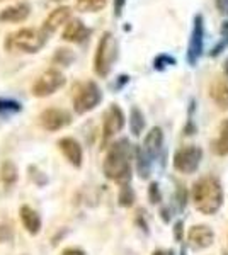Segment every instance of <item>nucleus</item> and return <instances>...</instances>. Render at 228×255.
I'll list each match as a JSON object with an SVG mask.
<instances>
[{
	"mask_svg": "<svg viewBox=\"0 0 228 255\" xmlns=\"http://www.w3.org/2000/svg\"><path fill=\"white\" fill-rule=\"evenodd\" d=\"M104 175L116 182H126L131 177V145L128 139H119L107 150L104 160Z\"/></svg>",
	"mask_w": 228,
	"mask_h": 255,
	"instance_id": "nucleus-1",
	"label": "nucleus"
},
{
	"mask_svg": "<svg viewBox=\"0 0 228 255\" xmlns=\"http://www.w3.org/2000/svg\"><path fill=\"white\" fill-rule=\"evenodd\" d=\"M39 123L46 131H58L72 123V116H70L68 111H65V109L49 108L41 113Z\"/></svg>",
	"mask_w": 228,
	"mask_h": 255,
	"instance_id": "nucleus-11",
	"label": "nucleus"
},
{
	"mask_svg": "<svg viewBox=\"0 0 228 255\" xmlns=\"http://www.w3.org/2000/svg\"><path fill=\"white\" fill-rule=\"evenodd\" d=\"M162 145H164V133H162L160 128H152L147 136H145L143 145L136 150L138 172L142 177H148V174H150V163L153 158H157L160 155Z\"/></svg>",
	"mask_w": 228,
	"mask_h": 255,
	"instance_id": "nucleus-5",
	"label": "nucleus"
},
{
	"mask_svg": "<svg viewBox=\"0 0 228 255\" xmlns=\"http://www.w3.org/2000/svg\"><path fill=\"white\" fill-rule=\"evenodd\" d=\"M0 180H2L5 186H12V184L17 180V167L14 162L5 160L0 167Z\"/></svg>",
	"mask_w": 228,
	"mask_h": 255,
	"instance_id": "nucleus-20",
	"label": "nucleus"
},
{
	"mask_svg": "<svg viewBox=\"0 0 228 255\" xmlns=\"http://www.w3.org/2000/svg\"><path fill=\"white\" fill-rule=\"evenodd\" d=\"M205 17H203V14H196L193 17V27H191L188 51H186V60H188L189 67H196L201 56L205 55Z\"/></svg>",
	"mask_w": 228,
	"mask_h": 255,
	"instance_id": "nucleus-7",
	"label": "nucleus"
},
{
	"mask_svg": "<svg viewBox=\"0 0 228 255\" xmlns=\"http://www.w3.org/2000/svg\"><path fill=\"white\" fill-rule=\"evenodd\" d=\"M181 230H182V223L179 221V223L176 225V240H181Z\"/></svg>",
	"mask_w": 228,
	"mask_h": 255,
	"instance_id": "nucleus-34",
	"label": "nucleus"
},
{
	"mask_svg": "<svg viewBox=\"0 0 228 255\" xmlns=\"http://www.w3.org/2000/svg\"><path fill=\"white\" fill-rule=\"evenodd\" d=\"M124 121L126 119H124V113L121 108L118 104H111L104 113V119H102V138H104V141L111 139L123 129Z\"/></svg>",
	"mask_w": 228,
	"mask_h": 255,
	"instance_id": "nucleus-10",
	"label": "nucleus"
},
{
	"mask_svg": "<svg viewBox=\"0 0 228 255\" xmlns=\"http://www.w3.org/2000/svg\"><path fill=\"white\" fill-rule=\"evenodd\" d=\"M133 203H135L133 189L124 184V186L121 187V192H119V204L124 208H130V206H133Z\"/></svg>",
	"mask_w": 228,
	"mask_h": 255,
	"instance_id": "nucleus-25",
	"label": "nucleus"
},
{
	"mask_svg": "<svg viewBox=\"0 0 228 255\" xmlns=\"http://www.w3.org/2000/svg\"><path fill=\"white\" fill-rule=\"evenodd\" d=\"M152 255H172V252L171 250H169V252L167 250H157V252H153Z\"/></svg>",
	"mask_w": 228,
	"mask_h": 255,
	"instance_id": "nucleus-35",
	"label": "nucleus"
},
{
	"mask_svg": "<svg viewBox=\"0 0 228 255\" xmlns=\"http://www.w3.org/2000/svg\"><path fill=\"white\" fill-rule=\"evenodd\" d=\"M31 15V5L26 2H17L14 5H9L0 10V22L17 24L24 22Z\"/></svg>",
	"mask_w": 228,
	"mask_h": 255,
	"instance_id": "nucleus-14",
	"label": "nucleus"
},
{
	"mask_svg": "<svg viewBox=\"0 0 228 255\" xmlns=\"http://www.w3.org/2000/svg\"><path fill=\"white\" fill-rule=\"evenodd\" d=\"M189 245L193 247V249L200 250V249H206V247H210L213 244V232L208 228V226L205 225H198V226H193V228L189 230Z\"/></svg>",
	"mask_w": 228,
	"mask_h": 255,
	"instance_id": "nucleus-16",
	"label": "nucleus"
},
{
	"mask_svg": "<svg viewBox=\"0 0 228 255\" xmlns=\"http://www.w3.org/2000/svg\"><path fill=\"white\" fill-rule=\"evenodd\" d=\"M193 203L203 215H215L223 203V189L217 177H201L193 186Z\"/></svg>",
	"mask_w": 228,
	"mask_h": 255,
	"instance_id": "nucleus-2",
	"label": "nucleus"
},
{
	"mask_svg": "<svg viewBox=\"0 0 228 255\" xmlns=\"http://www.w3.org/2000/svg\"><path fill=\"white\" fill-rule=\"evenodd\" d=\"M220 34H222V43L228 48V20H223V22H222Z\"/></svg>",
	"mask_w": 228,
	"mask_h": 255,
	"instance_id": "nucleus-29",
	"label": "nucleus"
},
{
	"mask_svg": "<svg viewBox=\"0 0 228 255\" xmlns=\"http://www.w3.org/2000/svg\"><path fill=\"white\" fill-rule=\"evenodd\" d=\"M223 70H225V77L228 79V58L225 60V63H223Z\"/></svg>",
	"mask_w": 228,
	"mask_h": 255,
	"instance_id": "nucleus-36",
	"label": "nucleus"
},
{
	"mask_svg": "<svg viewBox=\"0 0 228 255\" xmlns=\"http://www.w3.org/2000/svg\"><path fill=\"white\" fill-rule=\"evenodd\" d=\"M109 0H77V9L84 14H95L107 5Z\"/></svg>",
	"mask_w": 228,
	"mask_h": 255,
	"instance_id": "nucleus-21",
	"label": "nucleus"
},
{
	"mask_svg": "<svg viewBox=\"0 0 228 255\" xmlns=\"http://www.w3.org/2000/svg\"><path fill=\"white\" fill-rule=\"evenodd\" d=\"M176 63H177V60L174 58L172 55H169V53H160V55H157L155 58H153V70L164 72L165 68L174 67Z\"/></svg>",
	"mask_w": 228,
	"mask_h": 255,
	"instance_id": "nucleus-23",
	"label": "nucleus"
},
{
	"mask_svg": "<svg viewBox=\"0 0 228 255\" xmlns=\"http://www.w3.org/2000/svg\"><path fill=\"white\" fill-rule=\"evenodd\" d=\"M20 215V221H22L24 228L27 230L31 235H38L41 230V216L29 206H22L19 211Z\"/></svg>",
	"mask_w": 228,
	"mask_h": 255,
	"instance_id": "nucleus-17",
	"label": "nucleus"
},
{
	"mask_svg": "<svg viewBox=\"0 0 228 255\" xmlns=\"http://www.w3.org/2000/svg\"><path fill=\"white\" fill-rule=\"evenodd\" d=\"M20 104L10 99H0V114H12V113H19Z\"/></svg>",
	"mask_w": 228,
	"mask_h": 255,
	"instance_id": "nucleus-26",
	"label": "nucleus"
},
{
	"mask_svg": "<svg viewBox=\"0 0 228 255\" xmlns=\"http://www.w3.org/2000/svg\"><path fill=\"white\" fill-rule=\"evenodd\" d=\"M61 255H85L80 249H65Z\"/></svg>",
	"mask_w": 228,
	"mask_h": 255,
	"instance_id": "nucleus-33",
	"label": "nucleus"
},
{
	"mask_svg": "<svg viewBox=\"0 0 228 255\" xmlns=\"http://www.w3.org/2000/svg\"><path fill=\"white\" fill-rule=\"evenodd\" d=\"M48 34L38 27H22V29L10 32L5 39L7 51H22V53H38L46 44Z\"/></svg>",
	"mask_w": 228,
	"mask_h": 255,
	"instance_id": "nucleus-3",
	"label": "nucleus"
},
{
	"mask_svg": "<svg viewBox=\"0 0 228 255\" xmlns=\"http://www.w3.org/2000/svg\"><path fill=\"white\" fill-rule=\"evenodd\" d=\"M145 128V116L138 108H131L130 113V129L135 136H140Z\"/></svg>",
	"mask_w": 228,
	"mask_h": 255,
	"instance_id": "nucleus-22",
	"label": "nucleus"
},
{
	"mask_svg": "<svg viewBox=\"0 0 228 255\" xmlns=\"http://www.w3.org/2000/svg\"><path fill=\"white\" fill-rule=\"evenodd\" d=\"M58 146H60L61 153L65 155V158L72 163L73 167H80L82 165V158H84V153H82V146L77 139L73 138H61L58 141Z\"/></svg>",
	"mask_w": 228,
	"mask_h": 255,
	"instance_id": "nucleus-15",
	"label": "nucleus"
},
{
	"mask_svg": "<svg viewBox=\"0 0 228 255\" xmlns=\"http://www.w3.org/2000/svg\"><path fill=\"white\" fill-rule=\"evenodd\" d=\"M215 5L222 14H228V0H215Z\"/></svg>",
	"mask_w": 228,
	"mask_h": 255,
	"instance_id": "nucleus-31",
	"label": "nucleus"
},
{
	"mask_svg": "<svg viewBox=\"0 0 228 255\" xmlns=\"http://www.w3.org/2000/svg\"><path fill=\"white\" fill-rule=\"evenodd\" d=\"M130 82V77L128 75H119L118 77V84H116V89H121L124 84H128Z\"/></svg>",
	"mask_w": 228,
	"mask_h": 255,
	"instance_id": "nucleus-32",
	"label": "nucleus"
},
{
	"mask_svg": "<svg viewBox=\"0 0 228 255\" xmlns=\"http://www.w3.org/2000/svg\"><path fill=\"white\" fill-rule=\"evenodd\" d=\"M92 31L84 24L82 19L72 17L67 24L63 26V32H61V39L68 41V43H75V44H82L85 41H89Z\"/></svg>",
	"mask_w": 228,
	"mask_h": 255,
	"instance_id": "nucleus-12",
	"label": "nucleus"
},
{
	"mask_svg": "<svg viewBox=\"0 0 228 255\" xmlns=\"http://www.w3.org/2000/svg\"><path fill=\"white\" fill-rule=\"evenodd\" d=\"M65 75L60 70L49 68L44 73L36 79V82L32 84V96L34 97H48L51 94H55L56 90H60L65 85Z\"/></svg>",
	"mask_w": 228,
	"mask_h": 255,
	"instance_id": "nucleus-8",
	"label": "nucleus"
},
{
	"mask_svg": "<svg viewBox=\"0 0 228 255\" xmlns=\"http://www.w3.org/2000/svg\"><path fill=\"white\" fill-rule=\"evenodd\" d=\"M210 94L211 99L217 102L218 108L228 109V82H225L223 79H217L211 84Z\"/></svg>",
	"mask_w": 228,
	"mask_h": 255,
	"instance_id": "nucleus-18",
	"label": "nucleus"
},
{
	"mask_svg": "<svg viewBox=\"0 0 228 255\" xmlns=\"http://www.w3.org/2000/svg\"><path fill=\"white\" fill-rule=\"evenodd\" d=\"M0 2H5V0H0Z\"/></svg>",
	"mask_w": 228,
	"mask_h": 255,
	"instance_id": "nucleus-38",
	"label": "nucleus"
},
{
	"mask_svg": "<svg viewBox=\"0 0 228 255\" xmlns=\"http://www.w3.org/2000/svg\"><path fill=\"white\" fill-rule=\"evenodd\" d=\"M128 0H113V9H114V17H121L123 10L126 7Z\"/></svg>",
	"mask_w": 228,
	"mask_h": 255,
	"instance_id": "nucleus-28",
	"label": "nucleus"
},
{
	"mask_svg": "<svg viewBox=\"0 0 228 255\" xmlns=\"http://www.w3.org/2000/svg\"><path fill=\"white\" fill-rule=\"evenodd\" d=\"M73 60H75V55H73V51L68 48L56 49L55 56H53V61H55L56 65H61V67H70Z\"/></svg>",
	"mask_w": 228,
	"mask_h": 255,
	"instance_id": "nucleus-24",
	"label": "nucleus"
},
{
	"mask_svg": "<svg viewBox=\"0 0 228 255\" xmlns=\"http://www.w3.org/2000/svg\"><path fill=\"white\" fill-rule=\"evenodd\" d=\"M213 150L218 155H228V119H225L220 126V134L213 143Z\"/></svg>",
	"mask_w": 228,
	"mask_h": 255,
	"instance_id": "nucleus-19",
	"label": "nucleus"
},
{
	"mask_svg": "<svg viewBox=\"0 0 228 255\" xmlns=\"http://www.w3.org/2000/svg\"><path fill=\"white\" fill-rule=\"evenodd\" d=\"M55 2H63V0H55Z\"/></svg>",
	"mask_w": 228,
	"mask_h": 255,
	"instance_id": "nucleus-37",
	"label": "nucleus"
},
{
	"mask_svg": "<svg viewBox=\"0 0 228 255\" xmlns=\"http://www.w3.org/2000/svg\"><path fill=\"white\" fill-rule=\"evenodd\" d=\"M102 101V92L94 80H87L75 89L73 94V109L77 114L90 113Z\"/></svg>",
	"mask_w": 228,
	"mask_h": 255,
	"instance_id": "nucleus-6",
	"label": "nucleus"
},
{
	"mask_svg": "<svg viewBox=\"0 0 228 255\" xmlns=\"http://www.w3.org/2000/svg\"><path fill=\"white\" fill-rule=\"evenodd\" d=\"M150 199H152V203H159L160 201V192H159V186H157V184H152L150 186Z\"/></svg>",
	"mask_w": 228,
	"mask_h": 255,
	"instance_id": "nucleus-30",
	"label": "nucleus"
},
{
	"mask_svg": "<svg viewBox=\"0 0 228 255\" xmlns=\"http://www.w3.org/2000/svg\"><path fill=\"white\" fill-rule=\"evenodd\" d=\"M203 158V150L200 146H182L176 151L174 155V167L176 170L182 172V174H193L201 163Z\"/></svg>",
	"mask_w": 228,
	"mask_h": 255,
	"instance_id": "nucleus-9",
	"label": "nucleus"
},
{
	"mask_svg": "<svg viewBox=\"0 0 228 255\" xmlns=\"http://www.w3.org/2000/svg\"><path fill=\"white\" fill-rule=\"evenodd\" d=\"M70 19H72V9L67 5H61V7H58V9L49 12L48 17L44 19L43 26H41V29L49 36V34H53V32H56L60 27H63Z\"/></svg>",
	"mask_w": 228,
	"mask_h": 255,
	"instance_id": "nucleus-13",
	"label": "nucleus"
},
{
	"mask_svg": "<svg viewBox=\"0 0 228 255\" xmlns=\"http://www.w3.org/2000/svg\"><path fill=\"white\" fill-rule=\"evenodd\" d=\"M12 237H14V232H12L10 226L9 225H0V244L12 240Z\"/></svg>",
	"mask_w": 228,
	"mask_h": 255,
	"instance_id": "nucleus-27",
	"label": "nucleus"
},
{
	"mask_svg": "<svg viewBox=\"0 0 228 255\" xmlns=\"http://www.w3.org/2000/svg\"><path fill=\"white\" fill-rule=\"evenodd\" d=\"M118 53H119V46H118V39L114 38L113 32L106 31L102 32L101 39L97 43V48H95V55H94V72L97 73L99 77H107L113 70V65L118 60Z\"/></svg>",
	"mask_w": 228,
	"mask_h": 255,
	"instance_id": "nucleus-4",
	"label": "nucleus"
}]
</instances>
